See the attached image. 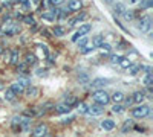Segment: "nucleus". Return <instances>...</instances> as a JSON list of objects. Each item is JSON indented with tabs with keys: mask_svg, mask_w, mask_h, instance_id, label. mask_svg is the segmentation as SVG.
<instances>
[{
	"mask_svg": "<svg viewBox=\"0 0 153 137\" xmlns=\"http://www.w3.org/2000/svg\"><path fill=\"white\" fill-rule=\"evenodd\" d=\"M92 97H94V101H95L98 105H101V107H104L106 104L110 102V96H109L104 90H98V92H95V93L92 95Z\"/></svg>",
	"mask_w": 153,
	"mask_h": 137,
	"instance_id": "obj_1",
	"label": "nucleus"
},
{
	"mask_svg": "<svg viewBox=\"0 0 153 137\" xmlns=\"http://www.w3.org/2000/svg\"><path fill=\"white\" fill-rule=\"evenodd\" d=\"M132 114L136 119H143V117H146V116L150 114V107L149 105H144V104H139L136 108H133Z\"/></svg>",
	"mask_w": 153,
	"mask_h": 137,
	"instance_id": "obj_2",
	"label": "nucleus"
},
{
	"mask_svg": "<svg viewBox=\"0 0 153 137\" xmlns=\"http://www.w3.org/2000/svg\"><path fill=\"white\" fill-rule=\"evenodd\" d=\"M150 28H152V18L149 15L139 18V24H138V29L139 31H141V32H149Z\"/></svg>",
	"mask_w": 153,
	"mask_h": 137,
	"instance_id": "obj_3",
	"label": "nucleus"
},
{
	"mask_svg": "<svg viewBox=\"0 0 153 137\" xmlns=\"http://www.w3.org/2000/svg\"><path fill=\"white\" fill-rule=\"evenodd\" d=\"M92 29V24H89V23H86V24H81V26L78 28V31H76L75 32V35L72 37V41H76V40H78L80 38V37H84L89 31H91Z\"/></svg>",
	"mask_w": 153,
	"mask_h": 137,
	"instance_id": "obj_4",
	"label": "nucleus"
},
{
	"mask_svg": "<svg viewBox=\"0 0 153 137\" xmlns=\"http://www.w3.org/2000/svg\"><path fill=\"white\" fill-rule=\"evenodd\" d=\"M48 134V125L46 123H40V125H37L32 131V137H45Z\"/></svg>",
	"mask_w": 153,
	"mask_h": 137,
	"instance_id": "obj_5",
	"label": "nucleus"
},
{
	"mask_svg": "<svg viewBox=\"0 0 153 137\" xmlns=\"http://www.w3.org/2000/svg\"><path fill=\"white\" fill-rule=\"evenodd\" d=\"M109 79H106V78H95L92 82H91V85L94 87V89H103V87H106V85H109Z\"/></svg>",
	"mask_w": 153,
	"mask_h": 137,
	"instance_id": "obj_6",
	"label": "nucleus"
},
{
	"mask_svg": "<svg viewBox=\"0 0 153 137\" xmlns=\"http://www.w3.org/2000/svg\"><path fill=\"white\" fill-rule=\"evenodd\" d=\"M103 113H104V108L101 107V105H98V104H95V105H92V107H87V114L100 116V114H103Z\"/></svg>",
	"mask_w": 153,
	"mask_h": 137,
	"instance_id": "obj_7",
	"label": "nucleus"
},
{
	"mask_svg": "<svg viewBox=\"0 0 153 137\" xmlns=\"http://www.w3.org/2000/svg\"><path fill=\"white\" fill-rule=\"evenodd\" d=\"M68 8H69V11L76 12V11H80V9L83 8V2H81V0H71L69 5H68Z\"/></svg>",
	"mask_w": 153,
	"mask_h": 137,
	"instance_id": "obj_8",
	"label": "nucleus"
},
{
	"mask_svg": "<svg viewBox=\"0 0 153 137\" xmlns=\"http://www.w3.org/2000/svg\"><path fill=\"white\" fill-rule=\"evenodd\" d=\"M101 127H103L106 131H112L115 127H117V123H115V120H112V119H104L103 122H101Z\"/></svg>",
	"mask_w": 153,
	"mask_h": 137,
	"instance_id": "obj_9",
	"label": "nucleus"
},
{
	"mask_svg": "<svg viewBox=\"0 0 153 137\" xmlns=\"http://www.w3.org/2000/svg\"><path fill=\"white\" fill-rule=\"evenodd\" d=\"M57 14H58V9H52V11H49V12H43L42 14V17L45 18V20H55L57 18Z\"/></svg>",
	"mask_w": 153,
	"mask_h": 137,
	"instance_id": "obj_10",
	"label": "nucleus"
},
{
	"mask_svg": "<svg viewBox=\"0 0 153 137\" xmlns=\"http://www.w3.org/2000/svg\"><path fill=\"white\" fill-rule=\"evenodd\" d=\"M144 99H146L144 92H135V93H133V96H132V101H133V102H136V104H143Z\"/></svg>",
	"mask_w": 153,
	"mask_h": 137,
	"instance_id": "obj_11",
	"label": "nucleus"
},
{
	"mask_svg": "<svg viewBox=\"0 0 153 137\" xmlns=\"http://www.w3.org/2000/svg\"><path fill=\"white\" fill-rule=\"evenodd\" d=\"M65 104L69 105V107L72 108L74 105L78 104V101H76V97H75V96H72V95H66V96H65Z\"/></svg>",
	"mask_w": 153,
	"mask_h": 137,
	"instance_id": "obj_12",
	"label": "nucleus"
},
{
	"mask_svg": "<svg viewBox=\"0 0 153 137\" xmlns=\"http://www.w3.org/2000/svg\"><path fill=\"white\" fill-rule=\"evenodd\" d=\"M23 89H26V87H31V79L28 76H25V75H22V76H19V81H17Z\"/></svg>",
	"mask_w": 153,
	"mask_h": 137,
	"instance_id": "obj_13",
	"label": "nucleus"
},
{
	"mask_svg": "<svg viewBox=\"0 0 153 137\" xmlns=\"http://www.w3.org/2000/svg\"><path fill=\"white\" fill-rule=\"evenodd\" d=\"M84 18H86V14H84V12H81L80 15H76L75 18H72V20H71V23H69V26H75V24H78V23H81V21H83Z\"/></svg>",
	"mask_w": 153,
	"mask_h": 137,
	"instance_id": "obj_14",
	"label": "nucleus"
},
{
	"mask_svg": "<svg viewBox=\"0 0 153 137\" xmlns=\"http://www.w3.org/2000/svg\"><path fill=\"white\" fill-rule=\"evenodd\" d=\"M110 99H112V101H113L115 104H120V102L123 101V99H124V95H123L121 92H115V93L110 96Z\"/></svg>",
	"mask_w": 153,
	"mask_h": 137,
	"instance_id": "obj_15",
	"label": "nucleus"
},
{
	"mask_svg": "<svg viewBox=\"0 0 153 137\" xmlns=\"http://www.w3.org/2000/svg\"><path fill=\"white\" fill-rule=\"evenodd\" d=\"M26 95L29 97H37L38 95H40V90L37 89V87H28V90H26Z\"/></svg>",
	"mask_w": 153,
	"mask_h": 137,
	"instance_id": "obj_16",
	"label": "nucleus"
},
{
	"mask_svg": "<svg viewBox=\"0 0 153 137\" xmlns=\"http://www.w3.org/2000/svg\"><path fill=\"white\" fill-rule=\"evenodd\" d=\"M103 43H104V37H103V35L94 37V40H92V46H94V47H100Z\"/></svg>",
	"mask_w": 153,
	"mask_h": 137,
	"instance_id": "obj_17",
	"label": "nucleus"
},
{
	"mask_svg": "<svg viewBox=\"0 0 153 137\" xmlns=\"http://www.w3.org/2000/svg\"><path fill=\"white\" fill-rule=\"evenodd\" d=\"M11 90L14 92V95H16V96L25 92V89H23V87H22V85H20L19 82H14V84H12V85H11Z\"/></svg>",
	"mask_w": 153,
	"mask_h": 137,
	"instance_id": "obj_18",
	"label": "nucleus"
},
{
	"mask_svg": "<svg viewBox=\"0 0 153 137\" xmlns=\"http://www.w3.org/2000/svg\"><path fill=\"white\" fill-rule=\"evenodd\" d=\"M71 107L69 105H66V104H61V105H58L57 107V111L58 113H61V114H66V113H71Z\"/></svg>",
	"mask_w": 153,
	"mask_h": 137,
	"instance_id": "obj_19",
	"label": "nucleus"
},
{
	"mask_svg": "<svg viewBox=\"0 0 153 137\" xmlns=\"http://www.w3.org/2000/svg\"><path fill=\"white\" fill-rule=\"evenodd\" d=\"M132 127H133V120L127 119V120L124 122L123 128H121V133H129V130H132Z\"/></svg>",
	"mask_w": 153,
	"mask_h": 137,
	"instance_id": "obj_20",
	"label": "nucleus"
},
{
	"mask_svg": "<svg viewBox=\"0 0 153 137\" xmlns=\"http://www.w3.org/2000/svg\"><path fill=\"white\" fill-rule=\"evenodd\" d=\"M52 34H54L55 37H63V35L66 34V29L61 28V26H55V28L52 29Z\"/></svg>",
	"mask_w": 153,
	"mask_h": 137,
	"instance_id": "obj_21",
	"label": "nucleus"
},
{
	"mask_svg": "<svg viewBox=\"0 0 153 137\" xmlns=\"http://www.w3.org/2000/svg\"><path fill=\"white\" fill-rule=\"evenodd\" d=\"M120 66H121L123 69H129V67L132 66V61H130L129 58H124V56H123V58L120 59Z\"/></svg>",
	"mask_w": 153,
	"mask_h": 137,
	"instance_id": "obj_22",
	"label": "nucleus"
},
{
	"mask_svg": "<svg viewBox=\"0 0 153 137\" xmlns=\"http://www.w3.org/2000/svg\"><path fill=\"white\" fill-rule=\"evenodd\" d=\"M144 85L147 87V89H152V85H153V76H152V73H150V75H146Z\"/></svg>",
	"mask_w": 153,
	"mask_h": 137,
	"instance_id": "obj_23",
	"label": "nucleus"
},
{
	"mask_svg": "<svg viewBox=\"0 0 153 137\" xmlns=\"http://www.w3.org/2000/svg\"><path fill=\"white\" fill-rule=\"evenodd\" d=\"M11 63L12 64H17V61H19V49H14V51L11 52Z\"/></svg>",
	"mask_w": 153,
	"mask_h": 137,
	"instance_id": "obj_24",
	"label": "nucleus"
},
{
	"mask_svg": "<svg viewBox=\"0 0 153 137\" xmlns=\"http://www.w3.org/2000/svg\"><path fill=\"white\" fill-rule=\"evenodd\" d=\"M123 17H124V20L130 21V20L135 18V12H133V11H124V12H123Z\"/></svg>",
	"mask_w": 153,
	"mask_h": 137,
	"instance_id": "obj_25",
	"label": "nucleus"
},
{
	"mask_svg": "<svg viewBox=\"0 0 153 137\" xmlns=\"http://www.w3.org/2000/svg\"><path fill=\"white\" fill-rule=\"evenodd\" d=\"M141 69H143V67L139 66V64H132V66H130L129 69H127V70H129V73H130V75H136V73H138L139 70H141Z\"/></svg>",
	"mask_w": 153,
	"mask_h": 137,
	"instance_id": "obj_26",
	"label": "nucleus"
},
{
	"mask_svg": "<svg viewBox=\"0 0 153 137\" xmlns=\"http://www.w3.org/2000/svg\"><path fill=\"white\" fill-rule=\"evenodd\" d=\"M76 107H78V113L80 114H86L87 113V105L84 102H78V104H76Z\"/></svg>",
	"mask_w": 153,
	"mask_h": 137,
	"instance_id": "obj_27",
	"label": "nucleus"
},
{
	"mask_svg": "<svg viewBox=\"0 0 153 137\" xmlns=\"http://www.w3.org/2000/svg\"><path fill=\"white\" fill-rule=\"evenodd\" d=\"M5 97L8 99V101H14V99H16V95H14V92H12L11 89H6V92H5Z\"/></svg>",
	"mask_w": 153,
	"mask_h": 137,
	"instance_id": "obj_28",
	"label": "nucleus"
},
{
	"mask_svg": "<svg viewBox=\"0 0 153 137\" xmlns=\"http://www.w3.org/2000/svg\"><path fill=\"white\" fill-rule=\"evenodd\" d=\"M139 5H141L143 9H149V8H152V5H153V0H143Z\"/></svg>",
	"mask_w": 153,
	"mask_h": 137,
	"instance_id": "obj_29",
	"label": "nucleus"
},
{
	"mask_svg": "<svg viewBox=\"0 0 153 137\" xmlns=\"http://www.w3.org/2000/svg\"><path fill=\"white\" fill-rule=\"evenodd\" d=\"M23 23L34 26V24H35V20H34V17H31V15H25V17H23Z\"/></svg>",
	"mask_w": 153,
	"mask_h": 137,
	"instance_id": "obj_30",
	"label": "nucleus"
},
{
	"mask_svg": "<svg viewBox=\"0 0 153 137\" xmlns=\"http://www.w3.org/2000/svg\"><path fill=\"white\" fill-rule=\"evenodd\" d=\"M35 61H37V58H35L34 53H28L26 55V64H35Z\"/></svg>",
	"mask_w": 153,
	"mask_h": 137,
	"instance_id": "obj_31",
	"label": "nucleus"
},
{
	"mask_svg": "<svg viewBox=\"0 0 153 137\" xmlns=\"http://www.w3.org/2000/svg\"><path fill=\"white\" fill-rule=\"evenodd\" d=\"M124 11H126V6L123 3H118L117 6H115V14H123Z\"/></svg>",
	"mask_w": 153,
	"mask_h": 137,
	"instance_id": "obj_32",
	"label": "nucleus"
},
{
	"mask_svg": "<svg viewBox=\"0 0 153 137\" xmlns=\"http://www.w3.org/2000/svg\"><path fill=\"white\" fill-rule=\"evenodd\" d=\"M112 111H113V113H123V111H124V107L120 105V104H115V105L112 107Z\"/></svg>",
	"mask_w": 153,
	"mask_h": 137,
	"instance_id": "obj_33",
	"label": "nucleus"
},
{
	"mask_svg": "<svg viewBox=\"0 0 153 137\" xmlns=\"http://www.w3.org/2000/svg\"><path fill=\"white\" fill-rule=\"evenodd\" d=\"M76 41H78V47H81V49H84L87 46V38L86 37H83L81 40H76Z\"/></svg>",
	"mask_w": 153,
	"mask_h": 137,
	"instance_id": "obj_34",
	"label": "nucleus"
},
{
	"mask_svg": "<svg viewBox=\"0 0 153 137\" xmlns=\"http://www.w3.org/2000/svg\"><path fill=\"white\" fill-rule=\"evenodd\" d=\"M35 75H37V76H46V75H48V70L46 69H37V72H35Z\"/></svg>",
	"mask_w": 153,
	"mask_h": 137,
	"instance_id": "obj_35",
	"label": "nucleus"
},
{
	"mask_svg": "<svg viewBox=\"0 0 153 137\" xmlns=\"http://www.w3.org/2000/svg\"><path fill=\"white\" fill-rule=\"evenodd\" d=\"M46 2L49 5H52V6H58L60 3H63V0H46Z\"/></svg>",
	"mask_w": 153,
	"mask_h": 137,
	"instance_id": "obj_36",
	"label": "nucleus"
},
{
	"mask_svg": "<svg viewBox=\"0 0 153 137\" xmlns=\"http://www.w3.org/2000/svg\"><path fill=\"white\" fill-rule=\"evenodd\" d=\"M100 47L103 49V53H104V52H109L110 49H112V47H110V44H107V43H103V44H101Z\"/></svg>",
	"mask_w": 153,
	"mask_h": 137,
	"instance_id": "obj_37",
	"label": "nucleus"
},
{
	"mask_svg": "<svg viewBox=\"0 0 153 137\" xmlns=\"http://www.w3.org/2000/svg\"><path fill=\"white\" fill-rule=\"evenodd\" d=\"M121 58H123V56H120V55H112V56H110V61H112V63H120Z\"/></svg>",
	"mask_w": 153,
	"mask_h": 137,
	"instance_id": "obj_38",
	"label": "nucleus"
},
{
	"mask_svg": "<svg viewBox=\"0 0 153 137\" xmlns=\"http://www.w3.org/2000/svg\"><path fill=\"white\" fill-rule=\"evenodd\" d=\"M94 46H86L84 49H83V53H89V52H94Z\"/></svg>",
	"mask_w": 153,
	"mask_h": 137,
	"instance_id": "obj_39",
	"label": "nucleus"
},
{
	"mask_svg": "<svg viewBox=\"0 0 153 137\" xmlns=\"http://www.w3.org/2000/svg\"><path fill=\"white\" fill-rule=\"evenodd\" d=\"M87 79H89V78H87V75H86V73L80 75V81H81V82H84V84H86V82H87Z\"/></svg>",
	"mask_w": 153,
	"mask_h": 137,
	"instance_id": "obj_40",
	"label": "nucleus"
},
{
	"mask_svg": "<svg viewBox=\"0 0 153 137\" xmlns=\"http://www.w3.org/2000/svg\"><path fill=\"white\" fill-rule=\"evenodd\" d=\"M12 3H14V0H3V5H5V6H8V8H11V6H12Z\"/></svg>",
	"mask_w": 153,
	"mask_h": 137,
	"instance_id": "obj_41",
	"label": "nucleus"
},
{
	"mask_svg": "<svg viewBox=\"0 0 153 137\" xmlns=\"http://www.w3.org/2000/svg\"><path fill=\"white\" fill-rule=\"evenodd\" d=\"M74 120V117L71 116V117H68V119H63V123H69V122H72Z\"/></svg>",
	"mask_w": 153,
	"mask_h": 137,
	"instance_id": "obj_42",
	"label": "nucleus"
},
{
	"mask_svg": "<svg viewBox=\"0 0 153 137\" xmlns=\"http://www.w3.org/2000/svg\"><path fill=\"white\" fill-rule=\"evenodd\" d=\"M132 102H133V101H132V97H126V104H127V105H130Z\"/></svg>",
	"mask_w": 153,
	"mask_h": 137,
	"instance_id": "obj_43",
	"label": "nucleus"
},
{
	"mask_svg": "<svg viewBox=\"0 0 153 137\" xmlns=\"http://www.w3.org/2000/svg\"><path fill=\"white\" fill-rule=\"evenodd\" d=\"M19 2L23 3V5H28V3H29V0H19Z\"/></svg>",
	"mask_w": 153,
	"mask_h": 137,
	"instance_id": "obj_44",
	"label": "nucleus"
},
{
	"mask_svg": "<svg viewBox=\"0 0 153 137\" xmlns=\"http://www.w3.org/2000/svg\"><path fill=\"white\" fill-rule=\"evenodd\" d=\"M42 34H43V35H45V37H51V35H49V32H48V31H46V29H45V31H42Z\"/></svg>",
	"mask_w": 153,
	"mask_h": 137,
	"instance_id": "obj_45",
	"label": "nucleus"
},
{
	"mask_svg": "<svg viewBox=\"0 0 153 137\" xmlns=\"http://www.w3.org/2000/svg\"><path fill=\"white\" fill-rule=\"evenodd\" d=\"M129 2H130V3H136V2H138V0H129Z\"/></svg>",
	"mask_w": 153,
	"mask_h": 137,
	"instance_id": "obj_46",
	"label": "nucleus"
},
{
	"mask_svg": "<svg viewBox=\"0 0 153 137\" xmlns=\"http://www.w3.org/2000/svg\"><path fill=\"white\" fill-rule=\"evenodd\" d=\"M2 52H3V47H2V46H0V55H2Z\"/></svg>",
	"mask_w": 153,
	"mask_h": 137,
	"instance_id": "obj_47",
	"label": "nucleus"
},
{
	"mask_svg": "<svg viewBox=\"0 0 153 137\" xmlns=\"http://www.w3.org/2000/svg\"><path fill=\"white\" fill-rule=\"evenodd\" d=\"M104 2H106V3H110V2H113V0H104Z\"/></svg>",
	"mask_w": 153,
	"mask_h": 137,
	"instance_id": "obj_48",
	"label": "nucleus"
},
{
	"mask_svg": "<svg viewBox=\"0 0 153 137\" xmlns=\"http://www.w3.org/2000/svg\"><path fill=\"white\" fill-rule=\"evenodd\" d=\"M34 3H40V0H34Z\"/></svg>",
	"mask_w": 153,
	"mask_h": 137,
	"instance_id": "obj_49",
	"label": "nucleus"
},
{
	"mask_svg": "<svg viewBox=\"0 0 153 137\" xmlns=\"http://www.w3.org/2000/svg\"><path fill=\"white\" fill-rule=\"evenodd\" d=\"M0 12H2V8H0Z\"/></svg>",
	"mask_w": 153,
	"mask_h": 137,
	"instance_id": "obj_50",
	"label": "nucleus"
}]
</instances>
